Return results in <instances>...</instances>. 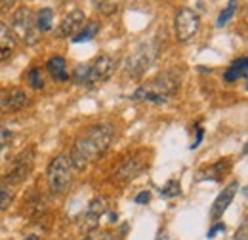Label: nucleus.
Returning a JSON list of instances; mask_svg holds the SVG:
<instances>
[{
    "instance_id": "nucleus-22",
    "label": "nucleus",
    "mask_w": 248,
    "mask_h": 240,
    "mask_svg": "<svg viewBox=\"0 0 248 240\" xmlns=\"http://www.w3.org/2000/svg\"><path fill=\"white\" fill-rule=\"evenodd\" d=\"M235 10H237V2H229V4H227V8L217 15V21H216L217 27H223V25H225L233 15H235Z\"/></svg>"
},
{
    "instance_id": "nucleus-32",
    "label": "nucleus",
    "mask_w": 248,
    "mask_h": 240,
    "mask_svg": "<svg viewBox=\"0 0 248 240\" xmlns=\"http://www.w3.org/2000/svg\"><path fill=\"white\" fill-rule=\"evenodd\" d=\"M23 240H38V237H34V235H29V237H25Z\"/></svg>"
},
{
    "instance_id": "nucleus-17",
    "label": "nucleus",
    "mask_w": 248,
    "mask_h": 240,
    "mask_svg": "<svg viewBox=\"0 0 248 240\" xmlns=\"http://www.w3.org/2000/svg\"><path fill=\"white\" fill-rule=\"evenodd\" d=\"M229 168V162L225 160H219L216 164H212V166H208L206 170H202L201 174H199V181L202 180H214V181H219V176H223V172Z\"/></svg>"
},
{
    "instance_id": "nucleus-29",
    "label": "nucleus",
    "mask_w": 248,
    "mask_h": 240,
    "mask_svg": "<svg viewBox=\"0 0 248 240\" xmlns=\"http://www.w3.org/2000/svg\"><path fill=\"white\" fill-rule=\"evenodd\" d=\"M201 141H202V128H197V139L193 141V145H191V149H197Z\"/></svg>"
},
{
    "instance_id": "nucleus-23",
    "label": "nucleus",
    "mask_w": 248,
    "mask_h": 240,
    "mask_svg": "<svg viewBox=\"0 0 248 240\" xmlns=\"http://www.w3.org/2000/svg\"><path fill=\"white\" fill-rule=\"evenodd\" d=\"M27 80H29V84H31L34 90H40V88H44V78H42V73H40V69H31L29 71V75H27Z\"/></svg>"
},
{
    "instance_id": "nucleus-4",
    "label": "nucleus",
    "mask_w": 248,
    "mask_h": 240,
    "mask_svg": "<svg viewBox=\"0 0 248 240\" xmlns=\"http://www.w3.org/2000/svg\"><path fill=\"white\" fill-rule=\"evenodd\" d=\"M46 178H48L50 191L54 195H62V193L67 191V187L71 185V164H69V158L65 154L56 156L50 162L48 172H46Z\"/></svg>"
},
{
    "instance_id": "nucleus-13",
    "label": "nucleus",
    "mask_w": 248,
    "mask_h": 240,
    "mask_svg": "<svg viewBox=\"0 0 248 240\" xmlns=\"http://www.w3.org/2000/svg\"><path fill=\"white\" fill-rule=\"evenodd\" d=\"M46 69H48V73L54 76V80L65 82V80L71 78V76H69V71H67V61L63 60L62 56H54V58H50L48 63H46Z\"/></svg>"
},
{
    "instance_id": "nucleus-28",
    "label": "nucleus",
    "mask_w": 248,
    "mask_h": 240,
    "mask_svg": "<svg viewBox=\"0 0 248 240\" xmlns=\"http://www.w3.org/2000/svg\"><path fill=\"white\" fill-rule=\"evenodd\" d=\"M235 240H247V223H243L241 231L235 233Z\"/></svg>"
},
{
    "instance_id": "nucleus-3",
    "label": "nucleus",
    "mask_w": 248,
    "mask_h": 240,
    "mask_svg": "<svg viewBox=\"0 0 248 240\" xmlns=\"http://www.w3.org/2000/svg\"><path fill=\"white\" fill-rule=\"evenodd\" d=\"M10 32L14 36V40L17 38L19 42L27 44V46H32L36 44L38 40V30H36V25H34V14H32L31 8H19L12 21H10Z\"/></svg>"
},
{
    "instance_id": "nucleus-18",
    "label": "nucleus",
    "mask_w": 248,
    "mask_h": 240,
    "mask_svg": "<svg viewBox=\"0 0 248 240\" xmlns=\"http://www.w3.org/2000/svg\"><path fill=\"white\" fill-rule=\"evenodd\" d=\"M97 32H99V23H97V21H88L82 29L75 34L73 42H77V44H78V42H88V40H92Z\"/></svg>"
},
{
    "instance_id": "nucleus-9",
    "label": "nucleus",
    "mask_w": 248,
    "mask_h": 240,
    "mask_svg": "<svg viewBox=\"0 0 248 240\" xmlns=\"http://www.w3.org/2000/svg\"><path fill=\"white\" fill-rule=\"evenodd\" d=\"M84 23H86L84 12H82L80 8H73V10L63 17L58 34H60V36H73V34H77L78 30L84 27Z\"/></svg>"
},
{
    "instance_id": "nucleus-27",
    "label": "nucleus",
    "mask_w": 248,
    "mask_h": 240,
    "mask_svg": "<svg viewBox=\"0 0 248 240\" xmlns=\"http://www.w3.org/2000/svg\"><path fill=\"white\" fill-rule=\"evenodd\" d=\"M225 231V225L223 223H217V225H214L210 231H208V239H214L217 233H223Z\"/></svg>"
},
{
    "instance_id": "nucleus-6",
    "label": "nucleus",
    "mask_w": 248,
    "mask_h": 240,
    "mask_svg": "<svg viewBox=\"0 0 248 240\" xmlns=\"http://www.w3.org/2000/svg\"><path fill=\"white\" fill-rule=\"evenodd\" d=\"M115 69H117V61L113 60L111 56H107V54L99 56L92 65H88V82H86V88H93V86L109 80L113 76Z\"/></svg>"
},
{
    "instance_id": "nucleus-15",
    "label": "nucleus",
    "mask_w": 248,
    "mask_h": 240,
    "mask_svg": "<svg viewBox=\"0 0 248 240\" xmlns=\"http://www.w3.org/2000/svg\"><path fill=\"white\" fill-rule=\"evenodd\" d=\"M14 44H16V40H14V36H12L10 29H8L6 25L0 23V61H6L10 56H12V52H14Z\"/></svg>"
},
{
    "instance_id": "nucleus-25",
    "label": "nucleus",
    "mask_w": 248,
    "mask_h": 240,
    "mask_svg": "<svg viewBox=\"0 0 248 240\" xmlns=\"http://www.w3.org/2000/svg\"><path fill=\"white\" fill-rule=\"evenodd\" d=\"M12 137H14L12 130H8V128H0V154H2V150L10 145Z\"/></svg>"
},
{
    "instance_id": "nucleus-31",
    "label": "nucleus",
    "mask_w": 248,
    "mask_h": 240,
    "mask_svg": "<svg viewBox=\"0 0 248 240\" xmlns=\"http://www.w3.org/2000/svg\"><path fill=\"white\" fill-rule=\"evenodd\" d=\"M155 240H168V231H166V229H160V231L156 233Z\"/></svg>"
},
{
    "instance_id": "nucleus-24",
    "label": "nucleus",
    "mask_w": 248,
    "mask_h": 240,
    "mask_svg": "<svg viewBox=\"0 0 248 240\" xmlns=\"http://www.w3.org/2000/svg\"><path fill=\"white\" fill-rule=\"evenodd\" d=\"M93 6H97V10L103 12L105 15H113L119 10V4L117 2H93Z\"/></svg>"
},
{
    "instance_id": "nucleus-19",
    "label": "nucleus",
    "mask_w": 248,
    "mask_h": 240,
    "mask_svg": "<svg viewBox=\"0 0 248 240\" xmlns=\"http://www.w3.org/2000/svg\"><path fill=\"white\" fill-rule=\"evenodd\" d=\"M107 210H109V200H107L105 196H97V198H93L92 202H90V206H88L86 213L95 215V217L101 219V215L107 213Z\"/></svg>"
},
{
    "instance_id": "nucleus-14",
    "label": "nucleus",
    "mask_w": 248,
    "mask_h": 240,
    "mask_svg": "<svg viewBox=\"0 0 248 240\" xmlns=\"http://www.w3.org/2000/svg\"><path fill=\"white\" fill-rule=\"evenodd\" d=\"M247 69H248V58L243 56L241 60L231 63V67L223 73V78H225L227 82H235V80H239V78H247V73H248Z\"/></svg>"
},
{
    "instance_id": "nucleus-10",
    "label": "nucleus",
    "mask_w": 248,
    "mask_h": 240,
    "mask_svg": "<svg viewBox=\"0 0 248 240\" xmlns=\"http://www.w3.org/2000/svg\"><path fill=\"white\" fill-rule=\"evenodd\" d=\"M145 168V162L140 158V156H132V158H126L121 168L115 172V181H121V183H126L130 180H136Z\"/></svg>"
},
{
    "instance_id": "nucleus-26",
    "label": "nucleus",
    "mask_w": 248,
    "mask_h": 240,
    "mask_svg": "<svg viewBox=\"0 0 248 240\" xmlns=\"http://www.w3.org/2000/svg\"><path fill=\"white\" fill-rule=\"evenodd\" d=\"M149 198H151V195H149V191H141L134 200L138 202V204H145V202H149Z\"/></svg>"
},
{
    "instance_id": "nucleus-21",
    "label": "nucleus",
    "mask_w": 248,
    "mask_h": 240,
    "mask_svg": "<svg viewBox=\"0 0 248 240\" xmlns=\"http://www.w3.org/2000/svg\"><path fill=\"white\" fill-rule=\"evenodd\" d=\"M182 191H180V181L176 180H170L162 189H160V196H164V198H174V196H178Z\"/></svg>"
},
{
    "instance_id": "nucleus-30",
    "label": "nucleus",
    "mask_w": 248,
    "mask_h": 240,
    "mask_svg": "<svg viewBox=\"0 0 248 240\" xmlns=\"http://www.w3.org/2000/svg\"><path fill=\"white\" fill-rule=\"evenodd\" d=\"M16 2H0V14H6V12H10V8L14 6Z\"/></svg>"
},
{
    "instance_id": "nucleus-1",
    "label": "nucleus",
    "mask_w": 248,
    "mask_h": 240,
    "mask_svg": "<svg viewBox=\"0 0 248 240\" xmlns=\"http://www.w3.org/2000/svg\"><path fill=\"white\" fill-rule=\"evenodd\" d=\"M115 137V128L111 124H95L88 128L73 145L69 158V164L77 170H84L92 160L105 154V150L111 147V141Z\"/></svg>"
},
{
    "instance_id": "nucleus-2",
    "label": "nucleus",
    "mask_w": 248,
    "mask_h": 240,
    "mask_svg": "<svg viewBox=\"0 0 248 240\" xmlns=\"http://www.w3.org/2000/svg\"><path fill=\"white\" fill-rule=\"evenodd\" d=\"M182 82V71L178 69H168L143 86H140L134 91L132 99L136 101H151V103H166L180 88Z\"/></svg>"
},
{
    "instance_id": "nucleus-5",
    "label": "nucleus",
    "mask_w": 248,
    "mask_h": 240,
    "mask_svg": "<svg viewBox=\"0 0 248 240\" xmlns=\"http://www.w3.org/2000/svg\"><path fill=\"white\" fill-rule=\"evenodd\" d=\"M201 27V17L195 10L191 8H182L174 19V30H176V38L180 42H187L189 38H193Z\"/></svg>"
},
{
    "instance_id": "nucleus-7",
    "label": "nucleus",
    "mask_w": 248,
    "mask_h": 240,
    "mask_svg": "<svg viewBox=\"0 0 248 240\" xmlns=\"http://www.w3.org/2000/svg\"><path fill=\"white\" fill-rule=\"evenodd\" d=\"M32 150L27 149L23 150L16 160H14V164H12V168H10V172H8V176H6V183H10V185H19V183H23V181L29 178V174H31L32 170Z\"/></svg>"
},
{
    "instance_id": "nucleus-11",
    "label": "nucleus",
    "mask_w": 248,
    "mask_h": 240,
    "mask_svg": "<svg viewBox=\"0 0 248 240\" xmlns=\"http://www.w3.org/2000/svg\"><path fill=\"white\" fill-rule=\"evenodd\" d=\"M27 93L19 88H12L0 93V111H19L27 105Z\"/></svg>"
},
{
    "instance_id": "nucleus-16",
    "label": "nucleus",
    "mask_w": 248,
    "mask_h": 240,
    "mask_svg": "<svg viewBox=\"0 0 248 240\" xmlns=\"http://www.w3.org/2000/svg\"><path fill=\"white\" fill-rule=\"evenodd\" d=\"M52 23H54V10L52 8H40V12L36 14V19H34V25L38 32H44V30L52 29Z\"/></svg>"
},
{
    "instance_id": "nucleus-8",
    "label": "nucleus",
    "mask_w": 248,
    "mask_h": 240,
    "mask_svg": "<svg viewBox=\"0 0 248 240\" xmlns=\"http://www.w3.org/2000/svg\"><path fill=\"white\" fill-rule=\"evenodd\" d=\"M151 61H153L151 48L147 44H143V46L138 48V52H134L128 58V61H126V71H128V75L132 78H140L145 73V69L151 65Z\"/></svg>"
},
{
    "instance_id": "nucleus-20",
    "label": "nucleus",
    "mask_w": 248,
    "mask_h": 240,
    "mask_svg": "<svg viewBox=\"0 0 248 240\" xmlns=\"http://www.w3.org/2000/svg\"><path fill=\"white\" fill-rule=\"evenodd\" d=\"M14 202V191L12 185L6 181H0V210H8Z\"/></svg>"
},
{
    "instance_id": "nucleus-12",
    "label": "nucleus",
    "mask_w": 248,
    "mask_h": 240,
    "mask_svg": "<svg viewBox=\"0 0 248 240\" xmlns=\"http://www.w3.org/2000/svg\"><path fill=\"white\" fill-rule=\"evenodd\" d=\"M237 189H239V183L233 181V183H229V185L217 195V198L214 200V204H212V210H210V217H212V219H219V217L223 215V211L227 210V206H229L231 200L235 198Z\"/></svg>"
}]
</instances>
